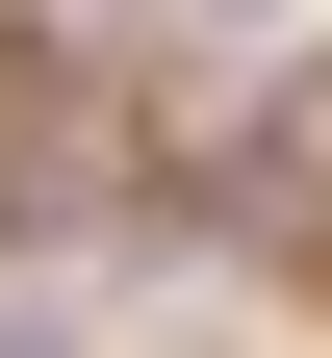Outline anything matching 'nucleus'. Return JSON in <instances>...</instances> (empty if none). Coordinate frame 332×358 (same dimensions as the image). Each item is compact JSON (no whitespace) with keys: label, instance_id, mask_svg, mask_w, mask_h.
Returning <instances> with one entry per match:
<instances>
[{"label":"nucleus","instance_id":"f257e3e1","mask_svg":"<svg viewBox=\"0 0 332 358\" xmlns=\"http://www.w3.org/2000/svg\"><path fill=\"white\" fill-rule=\"evenodd\" d=\"M128 26H256V0H128Z\"/></svg>","mask_w":332,"mask_h":358},{"label":"nucleus","instance_id":"f03ea898","mask_svg":"<svg viewBox=\"0 0 332 358\" xmlns=\"http://www.w3.org/2000/svg\"><path fill=\"white\" fill-rule=\"evenodd\" d=\"M0 358H77V333H52V307H0Z\"/></svg>","mask_w":332,"mask_h":358}]
</instances>
